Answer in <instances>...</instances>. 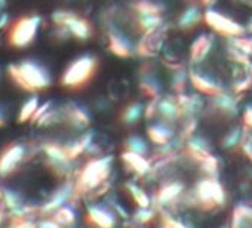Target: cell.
I'll return each mask as SVG.
<instances>
[{
  "label": "cell",
  "instance_id": "1",
  "mask_svg": "<svg viewBox=\"0 0 252 228\" xmlns=\"http://www.w3.org/2000/svg\"><path fill=\"white\" fill-rule=\"evenodd\" d=\"M8 73L14 83L26 92H37L51 86V76L48 70L34 61H21L11 64Z\"/></svg>",
  "mask_w": 252,
  "mask_h": 228
},
{
  "label": "cell",
  "instance_id": "2",
  "mask_svg": "<svg viewBox=\"0 0 252 228\" xmlns=\"http://www.w3.org/2000/svg\"><path fill=\"white\" fill-rule=\"evenodd\" d=\"M111 160L113 159L110 156L91 159L80 171L77 182L74 184L76 196L82 194V193L94 191V190H98L99 187H102L105 184L107 178L110 176Z\"/></svg>",
  "mask_w": 252,
  "mask_h": 228
},
{
  "label": "cell",
  "instance_id": "3",
  "mask_svg": "<svg viewBox=\"0 0 252 228\" xmlns=\"http://www.w3.org/2000/svg\"><path fill=\"white\" fill-rule=\"evenodd\" d=\"M98 59L94 55H82L70 62L61 77V85L65 89H82L96 74Z\"/></svg>",
  "mask_w": 252,
  "mask_h": 228
},
{
  "label": "cell",
  "instance_id": "4",
  "mask_svg": "<svg viewBox=\"0 0 252 228\" xmlns=\"http://www.w3.org/2000/svg\"><path fill=\"white\" fill-rule=\"evenodd\" d=\"M191 203L205 210L222 207L225 204V191L215 176H206L196 184L191 194Z\"/></svg>",
  "mask_w": 252,
  "mask_h": 228
},
{
  "label": "cell",
  "instance_id": "5",
  "mask_svg": "<svg viewBox=\"0 0 252 228\" xmlns=\"http://www.w3.org/2000/svg\"><path fill=\"white\" fill-rule=\"evenodd\" d=\"M40 23L42 18L39 15L21 17L20 20L12 23L8 30V43L17 49L27 48L34 40Z\"/></svg>",
  "mask_w": 252,
  "mask_h": 228
},
{
  "label": "cell",
  "instance_id": "6",
  "mask_svg": "<svg viewBox=\"0 0 252 228\" xmlns=\"http://www.w3.org/2000/svg\"><path fill=\"white\" fill-rule=\"evenodd\" d=\"M52 21L57 27H67L70 34L77 40H88L92 36V26L88 20L79 17L70 11H55L52 14Z\"/></svg>",
  "mask_w": 252,
  "mask_h": 228
},
{
  "label": "cell",
  "instance_id": "7",
  "mask_svg": "<svg viewBox=\"0 0 252 228\" xmlns=\"http://www.w3.org/2000/svg\"><path fill=\"white\" fill-rule=\"evenodd\" d=\"M203 21L206 23L208 27H211L215 33L224 36L225 39L228 37H237L243 36L246 33V28H243L242 24L236 23L234 20L225 17L221 12H217L214 9H208L203 14Z\"/></svg>",
  "mask_w": 252,
  "mask_h": 228
},
{
  "label": "cell",
  "instance_id": "8",
  "mask_svg": "<svg viewBox=\"0 0 252 228\" xmlns=\"http://www.w3.org/2000/svg\"><path fill=\"white\" fill-rule=\"evenodd\" d=\"M43 153L46 157L48 168L58 176V178H67L71 173V159L65 153V148L58 144H43Z\"/></svg>",
  "mask_w": 252,
  "mask_h": 228
},
{
  "label": "cell",
  "instance_id": "9",
  "mask_svg": "<svg viewBox=\"0 0 252 228\" xmlns=\"http://www.w3.org/2000/svg\"><path fill=\"white\" fill-rule=\"evenodd\" d=\"M209 111L221 119H234L239 114V99L227 92H220L211 96Z\"/></svg>",
  "mask_w": 252,
  "mask_h": 228
},
{
  "label": "cell",
  "instance_id": "10",
  "mask_svg": "<svg viewBox=\"0 0 252 228\" xmlns=\"http://www.w3.org/2000/svg\"><path fill=\"white\" fill-rule=\"evenodd\" d=\"M26 157V148L21 144H9L0 153V176L12 175Z\"/></svg>",
  "mask_w": 252,
  "mask_h": 228
},
{
  "label": "cell",
  "instance_id": "11",
  "mask_svg": "<svg viewBox=\"0 0 252 228\" xmlns=\"http://www.w3.org/2000/svg\"><path fill=\"white\" fill-rule=\"evenodd\" d=\"M189 80L193 85V87L202 93V95H208V96H214L220 92H222V86L211 76H208L206 73L202 71H196V70H190L189 73Z\"/></svg>",
  "mask_w": 252,
  "mask_h": 228
},
{
  "label": "cell",
  "instance_id": "12",
  "mask_svg": "<svg viewBox=\"0 0 252 228\" xmlns=\"http://www.w3.org/2000/svg\"><path fill=\"white\" fill-rule=\"evenodd\" d=\"M74 196H76L74 184L65 182V184H64L63 187H60V188L52 194V197L39 209V212L43 213V215H49V216H51L58 207L67 204V201H70Z\"/></svg>",
  "mask_w": 252,
  "mask_h": 228
},
{
  "label": "cell",
  "instance_id": "13",
  "mask_svg": "<svg viewBox=\"0 0 252 228\" xmlns=\"http://www.w3.org/2000/svg\"><path fill=\"white\" fill-rule=\"evenodd\" d=\"M158 116L160 120H163L169 125H175L178 120L183 119L181 108H180L177 96L169 95V96L158 98Z\"/></svg>",
  "mask_w": 252,
  "mask_h": 228
},
{
  "label": "cell",
  "instance_id": "14",
  "mask_svg": "<svg viewBox=\"0 0 252 228\" xmlns=\"http://www.w3.org/2000/svg\"><path fill=\"white\" fill-rule=\"evenodd\" d=\"M108 40V49L111 54H114L119 58H129L134 54V48L131 40L126 37L123 33H120L117 28H110L107 34Z\"/></svg>",
  "mask_w": 252,
  "mask_h": 228
},
{
  "label": "cell",
  "instance_id": "15",
  "mask_svg": "<svg viewBox=\"0 0 252 228\" xmlns=\"http://www.w3.org/2000/svg\"><path fill=\"white\" fill-rule=\"evenodd\" d=\"M180 108H181V116L183 119H194L197 114L202 113L205 102L200 95H186V93H178L177 95Z\"/></svg>",
  "mask_w": 252,
  "mask_h": 228
},
{
  "label": "cell",
  "instance_id": "16",
  "mask_svg": "<svg viewBox=\"0 0 252 228\" xmlns=\"http://www.w3.org/2000/svg\"><path fill=\"white\" fill-rule=\"evenodd\" d=\"M147 135L150 138V141L155 145H165L168 142H171L175 137L174 132V125H169L163 120H158L153 122L149 128H147Z\"/></svg>",
  "mask_w": 252,
  "mask_h": 228
},
{
  "label": "cell",
  "instance_id": "17",
  "mask_svg": "<svg viewBox=\"0 0 252 228\" xmlns=\"http://www.w3.org/2000/svg\"><path fill=\"white\" fill-rule=\"evenodd\" d=\"M183 193H184V185L178 181H172L159 188V191L156 193L155 201L160 207H168L174 204L183 196Z\"/></svg>",
  "mask_w": 252,
  "mask_h": 228
},
{
  "label": "cell",
  "instance_id": "18",
  "mask_svg": "<svg viewBox=\"0 0 252 228\" xmlns=\"http://www.w3.org/2000/svg\"><path fill=\"white\" fill-rule=\"evenodd\" d=\"M61 113H63V120L74 129H85V128H88V125L91 122L88 113L82 107L74 105V104L65 105L61 110Z\"/></svg>",
  "mask_w": 252,
  "mask_h": 228
},
{
  "label": "cell",
  "instance_id": "19",
  "mask_svg": "<svg viewBox=\"0 0 252 228\" xmlns=\"http://www.w3.org/2000/svg\"><path fill=\"white\" fill-rule=\"evenodd\" d=\"M214 48V36L212 34H200L194 39L190 46V62L200 64L211 54Z\"/></svg>",
  "mask_w": 252,
  "mask_h": 228
},
{
  "label": "cell",
  "instance_id": "20",
  "mask_svg": "<svg viewBox=\"0 0 252 228\" xmlns=\"http://www.w3.org/2000/svg\"><path fill=\"white\" fill-rule=\"evenodd\" d=\"M86 219L89 224L96 225V227H102V228H111L116 225V215L110 209L98 206V204L88 207Z\"/></svg>",
  "mask_w": 252,
  "mask_h": 228
},
{
  "label": "cell",
  "instance_id": "21",
  "mask_svg": "<svg viewBox=\"0 0 252 228\" xmlns=\"http://www.w3.org/2000/svg\"><path fill=\"white\" fill-rule=\"evenodd\" d=\"M134 21H135L137 30L143 34L156 31V30L162 28V26H163L162 14H150V12L134 14Z\"/></svg>",
  "mask_w": 252,
  "mask_h": 228
},
{
  "label": "cell",
  "instance_id": "22",
  "mask_svg": "<svg viewBox=\"0 0 252 228\" xmlns=\"http://www.w3.org/2000/svg\"><path fill=\"white\" fill-rule=\"evenodd\" d=\"M202 21H203V14L200 12V8L196 5H190L180 14L177 20V26L183 31H190L196 28Z\"/></svg>",
  "mask_w": 252,
  "mask_h": 228
},
{
  "label": "cell",
  "instance_id": "23",
  "mask_svg": "<svg viewBox=\"0 0 252 228\" xmlns=\"http://www.w3.org/2000/svg\"><path fill=\"white\" fill-rule=\"evenodd\" d=\"M186 150H187L189 156H190L193 160H196L197 163L202 162L206 156L212 154V153H211L209 142H208L205 138H202V137H199V135H194V134L186 141Z\"/></svg>",
  "mask_w": 252,
  "mask_h": 228
},
{
  "label": "cell",
  "instance_id": "24",
  "mask_svg": "<svg viewBox=\"0 0 252 228\" xmlns=\"http://www.w3.org/2000/svg\"><path fill=\"white\" fill-rule=\"evenodd\" d=\"M120 159L123 160V163L126 166L131 168L140 176H144L149 172H152V165H150V162L143 154H138V153H132V151L125 150L122 153V157Z\"/></svg>",
  "mask_w": 252,
  "mask_h": 228
},
{
  "label": "cell",
  "instance_id": "25",
  "mask_svg": "<svg viewBox=\"0 0 252 228\" xmlns=\"http://www.w3.org/2000/svg\"><path fill=\"white\" fill-rule=\"evenodd\" d=\"M143 116H144V105L141 102H131L122 110L120 120L126 126H132L137 125Z\"/></svg>",
  "mask_w": 252,
  "mask_h": 228
},
{
  "label": "cell",
  "instance_id": "26",
  "mask_svg": "<svg viewBox=\"0 0 252 228\" xmlns=\"http://www.w3.org/2000/svg\"><path fill=\"white\" fill-rule=\"evenodd\" d=\"M92 140H94V134H92V132H86V134H83L79 140H76V141H73V142L64 145L65 153L68 154V157H70L71 160H74L76 157H79V156H82L83 153L88 151V148H89L91 144H92Z\"/></svg>",
  "mask_w": 252,
  "mask_h": 228
},
{
  "label": "cell",
  "instance_id": "27",
  "mask_svg": "<svg viewBox=\"0 0 252 228\" xmlns=\"http://www.w3.org/2000/svg\"><path fill=\"white\" fill-rule=\"evenodd\" d=\"M252 225V207L246 204H239L234 207L231 215V227H251Z\"/></svg>",
  "mask_w": 252,
  "mask_h": 228
},
{
  "label": "cell",
  "instance_id": "28",
  "mask_svg": "<svg viewBox=\"0 0 252 228\" xmlns=\"http://www.w3.org/2000/svg\"><path fill=\"white\" fill-rule=\"evenodd\" d=\"M243 137H245V131L240 126H234L233 129H230L224 135V138L221 141V145H222L224 150L233 151V150H236V148H239L242 145Z\"/></svg>",
  "mask_w": 252,
  "mask_h": 228
},
{
  "label": "cell",
  "instance_id": "29",
  "mask_svg": "<svg viewBox=\"0 0 252 228\" xmlns=\"http://www.w3.org/2000/svg\"><path fill=\"white\" fill-rule=\"evenodd\" d=\"M126 190H128L132 201L138 207H150L152 206V199L149 197V194L140 185H137L134 182H126Z\"/></svg>",
  "mask_w": 252,
  "mask_h": 228
},
{
  "label": "cell",
  "instance_id": "30",
  "mask_svg": "<svg viewBox=\"0 0 252 228\" xmlns=\"http://www.w3.org/2000/svg\"><path fill=\"white\" fill-rule=\"evenodd\" d=\"M52 219H55L60 225H65V227H70L76 222V212L73 210L71 206H61L58 207L52 215H51Z\"/></svg>",
  "mask_w": 252,
  "mask_h": 228
},
{
  "label": "cell",
  "instance_id": "31",
  "mask_svg": "<svg viewBox=\"0 0 252 228\" xmlns=\"http://www.w3.org/2000/svg\"><path fill=\"white\" fill-rule=\"evenodd\" d=\"M125 150L144 156L149 151V145L144 141V138H141L138 135H129L128 138L125 140Z\"/></svg>",
  "mask_w": 252,
  "mask_h": 228
},
{
  "label": "cell",
  "instance_id": "32",
  "mask_svg": "<svg viewBox=\"0 0 252 228\" xmlns=\"http://www.w3.org/2000/svg\"><path fill=\"white\" fill-rule=\"evenodd\" d=\"M37 108H39V98H37V96H32L30 99H27V101L24 102V105L21 107V110H20L18 122H20V123L29 122V120L33 117V114L36 113Z\"/></svg>",
  "mask_w": 252,
  "mask_h": 228
},
{
  "label": "cell",
  "instance_id": "33",
  "mask_svg": "<svg viewBox=\"0 0 252 228\" xmlns=\"http://www.w3.org/2000/svg\"><path fill=\"white\" fill-rule=\"evenodd\" d=\"M131 9L134 14H141V12H150V14H162L163 6H160L156 2H150V0H137L131 5Z\"/></svg>",
  "mask_w": 252,
  "mask_h": 228
},
{
  "label": "cell",
  "instance_id": "34",
  "mask_svg": "<svg viewBox=\"0 0 252 228\" xmlns=\"http://www.w3.org/2000/svg\"><path fill=\"white\" fill-rule=\"evenodd\" d=\"M228 45L234 46L240 52L246 54L248 57H252V37H246L245 34L243 36H237V37H230L228 39Z\"/></svg>",
  "mask_w": 252,
  "mask_h": 228
},
{
  "label": "cell",
  "instance_id": "35",
  "mask_svg": "<svg viewBox=\"0 0 252 228\" xmlns=\"http://www.w3.org/2000/svg\"><path fill=\"white\" fill-rule=\"evenodd\" d=\"M199 166H200V171H202L206 176H215V175L218 173V169H220L218 159H217L214 154L206 156L202 162H199Z\"/></svg>",
  "mask_w": 252,
  "mask_h": 228
},
{
  "label": "cell",
  "instance_id": "36",
  "mask_svg": "<svg viewBox=\"0 0 252 228\" xmlns=\"http://www.w3.org/2000/svg\"><path fill=\"white\" fill-rule=\"evenodd\" d=\"M141 90L144 95H147L150 98H156V96H159V83L155 80V77L144 76L141 80Z\"/></svg>",
  "mask_w": 252,
  "mask_h": 228
},
{
  "label": "cell",
  "instance_id": "37",
  "mask_svg": "<svg viewBox=\"0 0 252 228\" xmlns=\"http://www.w3.org/2000/svg\"><path fill=\"white\" fill-rule=\"evenodd\" d=\"M155 218H156V212L152 207H138V210L134 213V221L141 225L152 222Z\"/></svg>",
  "mask_w": 252,
  "mask_h": 228
},
{
  "label": "cell",
  "instance_id": "38",
  "mask_svg": "<svg viewBox=\"0 0 252 228\" xmlns=\"http://www.w3.org/2000/svg\"><path fill=\"white\" fill-rule=\"evenodd\" d=\"M251 87H252V67L246 70V76H245V77H242L240 80H237V82L234 83L233 92H234L236 95H239V93L246 92V90L251 89Z\"/></svg>",
  "mask_w": 252,
  "mask_h": 228
},
{
  "label": "cell",
  "instance_id": "39",
  "mask_svg": "<svg viewBox=\"0 0 252 228\" xmlns=\"http://www.w3.org/2000/svg\"><path fill=\"white\" fill-rule=\"evenodd\" d=\"M2 199H3V204H5V207H8V210H12V209L23 204L20 196L15 191H11V190H3Z\"/></svg>",
  "mask_w": 252,
  "mask_h": 228
},
{
  "label": "cell",
  "instance_id": "40",
  "mask_svg": "<svg viewBox=\"0 0 252 228\" xmlns=\"http://www.w3.org/2000/svg\"><path fill=\"white\" fill-rule=\"evenodd\" d=\"M187 79H189V76H187V73H186L183 68L177 70V71L174 73V76H172V83H171V85H172V89H174L175 92L181 93V92L184 90V86H186Z\"/></svg>",
  "mask_w": 252,
  "mask_h": 228
},
{
  "label": "cell",
  "instance_id": "41",
  "mask_svg": "<svg viewBox=\"0 0 252 228\" xmlns=\"http://www.w3.org/2000/svg\"><path fill=\"white\" fill-rule=\"evenodd\" d=\"M240 148H242L243 154H245V156L252 162V129H251L249 132H246V134H245Z\"/></svg>",
  "mask_w": 252,
  "mask_h": 228
},
{
  "label": "cell",
  "instance_id": "42",
  "mask_svg": "<svg viewBox=\"0 0 252 228\" xmlns=\"http://www.w3.org/2000/svg\"><path fill=\"white\" fill-rule=\"evenodd\" d=\"M49 108H51V102H45L43 105H39V108H37V110H36V113L33 114L32 120H33V122H37V120L43 116V114H45Z\"/></svg>",
  "mask_w": 252,
  "mask_h": 228
},
{
  "label": "cell",
  "instance_id": "43",
  "mask_svg": "<svg viewBox=\"0 0 252 228\" xmlns=\"http://www.w3.org/2000/svg\"><path fill=\"white\" fill-rule=\"evenodd\" d=\"M243 122H245V126L252 129V105L246 107L245 113H243Z\"/></svg>",
  "mask_w": 252,
  "mask_h": 228
},
{
  "label": "cell",
  "instance_id": "44",
  "mask_svg": "<svg viewBox=\"0 0 252 228\" xmlns=\"http://www.w3.org/2000/svg\"><path fill=\"white\" fill-rule=\"evenodd\" d=\"M162 218H163V224H165L166 227H184L183 222L175 221V219H174L172 216H169V215H163Z\"/></svg>",
  "mask_w": 252,
  "mask_h": 228
},
{
  "label": "cell",
  "instance_id": "45",
  "mask_svg": "<svg viewBox=\"0 0 252 228\" xmlns=\"http://www.w3.org/2000/svg\"><path fill=\"white\" fill-rule=\"evenodd\" d=\"M5 116H3V113H2V110H0V128L2 126H5Z\"/></svg>",
  "mask_w": 252,
  "mask_h": 228
},
{
  "label": "cell",
  "instance_id": "46",
  "mask_svg": "<svg viewBox=\"0 0 252 228\" xmlns=\"http://www.w3.org/2000/svg\"><path fill=\"white\" fill-rule=\"evenodd\" d=\"M246 31L248 33H252V18L248 21V26H246Z\"/></svg>",
  "mask_w": 252,
  "mask_h": 228
},
{
  "label": "cell",
  "instance_id": "47",
  "mask_svg": "<svg viewBox=\"0 0 252 228\" xmlns=\"http://www.w3.org/2000/svg\"><path fill=\"white\" fill-rule=\"evenodd\" d=\"M240 3H245V5H248V6H252V0H239Z\"/></svg>",
  "mask_w": 252,
  "mask_h": 228
},
{
  "label": "cell",
  "instance_id": "48",
  "mask_svg": "<svg viewBox=\"0 0 252 228\" xmlns=\"http://www.w3.org/2000/svg\"><path fill=\"white\" fill-rule=\"evenodd\" d=\"M200 2H202V5L208 6V5H211V3L214 2V0H200Z\"/></svg>",
  "mask_w": 252,
  "mask_h": 228
},
{
  "label": "cell",
  "instance_id": "49",
  "mask_svg": "<svg viewBox=\"0 0 252 228\" xmlns=\"http://www.w3.org/2000/svg\"><path fill=\"white\" fill-rule=\"evenodd\" d=\"M5 3H6V0H0V8H3Z\"/></svg>",
  "mask_w": 252,
  "mask_h": 228
},
{
  "label": "cell",
  "instance_id": "50",
  "mask_svg": "<svg viewBox=\"0 0 252 228\" xmlns=\"http://www.w3.org/2000/svg\"><path fill=\"white\" fill-rule=\"evenodd\" d=\"M2 194H3V190H2V188H0V199H2Z\"/></svg>",
  "mask_w": 252,
  "mask_h": 228
},
{
  "label": "cell",
  "instance_id": "51",
  "mask_svg": "<svg viewBox=\"0 0 252 228\" xmlns=\"http://www.w3.org/2000/svg\"><path fill=\"white\" fill-rule=\"evenodd\" d=\"M0 212H2V206H0Z\"/></svg>",
  "mask_w": 252,
  "mask_h": 228
}]
</instances>
